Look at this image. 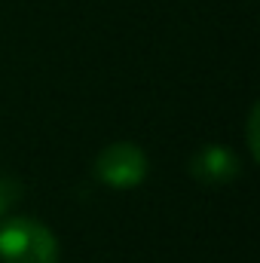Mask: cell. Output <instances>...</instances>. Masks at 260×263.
Returning a JSON list of instances; mask_svg holds the SVG:
<instances>
[{
  "instance_id": "6da1fadb",
  "label": "cell",
  "mask_w": 260,
  "mask_h": 263,
  "mask_svg": "<svg viewBox=\"0 0 260 263\" xmlns=\"http://www.w3.org/2000/svg\"><path fill=\"white\" fill-rule=\"evenodd\" d=\"M0 263H59V239L46 223L34 217H3Z\"/></svg>"
},
{
  "instance_id": "7a4b0ae2",
  "label": "cell",
  "mask_w": 260,
  "mask_h": 263,
  "mask_svg": "<svg viewBox=\"0 0 260 263\" xmlns=\"http://www.w3.org/2000/svg\"><path fill=\"white\" fill-rule=\"evenodd\" d=\"M92 175L107 190H135L150 175V159L135 141H114L101 147L92 162Z\"/></svg>"
},
{
  "instance_id": "3957f363",
  "label": "cell",
  "mask_w": 260,
  "mask_h": 263,
  "mask_svg": "<svg viewBox=\"0 0 260 263\" xmlns=\"http://www.w3.org/2000/svg\"><path fill=\"white\" fill-rule=\"evenodd\" d=\"M187 172L202 187H224L242 175V159L227 144H202L190 156Z\"/></svg>"
},
{
  "instance_id": "277c9868",
  "label": "cell",
  "mask_w": 260,
  "mask_h": 263,
  "mask_svg": "<svg viewBox=\"0 0 260 263\" xmlns=\"http://www.w3.org/2000/svg\"><path fill=\"white\" fill-rule=\"evenodd\" d=\"M18 199H22V184H18L12 175L0 172V220L9 217V211L15 208Z\"/></svg>"
},
{
  "instance_id": "5b68a950",
  "label": "cell",
  "mask_w": 260,
  "mask_h": 263,
  "mask_svg": "<svg viewBox=\"0 0 260 263\" xmlns=\"http://www.w3.org/2000/svg\"><path fill=\"white\" fill-rule=\"evenodd\" d=\"M257 114H260V107L254 104L251 114H248V150H251L254 159L260 156V147H257Z\"/></svg>"
}]
</instances>
